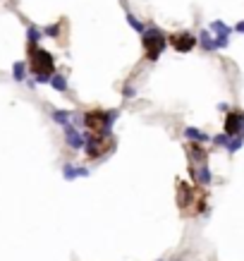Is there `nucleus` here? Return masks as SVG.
<instances>
[{"mask_svg":"<svg viewBox=\"0 0 244 261\" xmlns=\"http://www.w3.org/2000/svg\"><path fill=\"white\" fill-rule=\"evenodd\" d=\"M29 69L34 74L36 84H48L55 74V58L39 46H29Z\"/></svg>","mask_w":244,"mask_h":261,"instance_id":"nucleus-1","label":"nucleus"},{"mask_svg":"<svg viewBox=\"0 0 244 261\" xmlns=\"http://www.w3.org/2000/svg\"><path fill=\"white\" fill-rule=\"evenodd\" d=\"M120 118V110H86L84 115H81V125L86 127V130H91L94 134H103V137H110V132H113V125L115 120Z\"/></svg>","mask_w":244,"mask_h":261,"instance_id":"nucleus-2","label":"nucleus"},{"mask_svg":"<svg viewBox=\"0 0 244 261\" xmlns=\"http://www.w3.org/2000/svg\"><path fill=\"white\" fill-rule=\"evenodd\" d=\"M141 43H144L146 58H149L151 63H156V60L163 55V51L168 48V34H165L161 27L149 24V27H146V31L141 34Z\"/></svg>","mask_w":244,"mask_h":261,"instance_id":"nucleus-3","label":"nucleus"},{"mask_svg":"<svg viewBox=\"0 0 244 261\" xmlns=\"http://www.w3.org/2000/svg\"><path fill=\"white\" fill-rule=\"evenodd\" d=\"M84 139H86L84 153H86L89 161H98V158H103L106 153L113 151V141H110V137L94 134V132H84Z\"/></svg>","mask_w":244,"mask_h":261,"instance_id":"nucleus-4","label":"nucleus"},{"mask_svg":"<svg viewBox=\"0 0 244 261\" xmlns=\"http://www.w3.org/2000/svg\"><path fill=\"white\" fill-rule=\"evenodd\" d=\"M244 132V110L230 108L225 113V134L228 137H242Z\"/></svg>","mask_w":244,"mask_h":261,"instance_id":"nucleus-5","label":"nucleus"},{"mask_svg":"<svg viewBox=\"0 0 244 261\" xmlns=\"http://www.w3.org/2000/svg\"><path fill=\"white\" fill-rule=\"evenodd\" d=\"M168 43L175 48L177 53H189V51H194V46L199 43V39L194 34H189V31H177V34L168 36Z\"/></svg>","mask_w":244,"mask_h":261,"instance_id":"nucleus-6","label":"nucleus"},{"mask_svg":"<svg viewBox=\"0 0 244 261\" xmlns=\"http://www.w3.org/2000/svg\"><path fill=\"white\" fill-rule=\"evenodd\" d=\"M65 132H62V137H65V144H67L72 151H81L84 149V144H86V139H84V132H79L74 125L69 123L62 127Z\"/></svg>","mask_w":244,"mask_h":261,"instance_id":"nucleus-7","label":"nucleus"},{"mask_svg":"<svg viewBox=\"0 0 244 261\" xmlns=\"http://www.w3.org/2000/svg\"><path fill=\"white\" fill-rule=\"evenodd\" d=\"M189 178L199 185V187H208L211 182H213V173H211V168L203 163V165H189Z\"/></svg>","mask_w":244,"mask_h":261,"instance_id":"nucleus-8","label":"nucleus"},{"mask_svg":"<svg viewBox=\"0 0 244 261\" xmlns=\"http://www.w3.org/2000/svg\"><path fill=\"white\" fill-rule=\"evenodd\" d=\"M62 178L67 180V182H72V180H77V178H89V168L65 163V165H62Z\"/></svg>","mask_w":244,"mask_h":261,"instance_id":"nucleus-9","label":"nucleus"},{"mask_svg":"<svg viewBox=\"0 0 244 261\" xmlns=\"http://www.w3.org/2000/svg\"><path fill=\"white\" fill-rule=\"evenodd\" d=\"M184 139L196 141V144H206V141H211V134L199 130V127H184Z\"/></svg>","mask_w":244,"mask_h":261,"instance_id":"nucleus-10","label":"nucleus"},{"mask_svg":"<svg viewBox=\"0 0 244 261\" xmlns=\"http://www.w3.org/2000/svg\"><path fill=\"white\" fill-rule=\"evenodd\" d=\"M196 39H199V46H201L203 51H208V53L218 51V48H216V36H213V31H211V29H203Z\"/></svg>","mask_w":244,"mask_h":261,"instance_id":"nucleus-11","label":"nucleus"},{"mask_svg":"<svg viewBox=\"0 0 244 261\" xmlns=\"http://www.w3.org/2000/svg\"><path fill=\"white\" fill-rule=\"evenodd\" d=\"M12 79L14 82H27L29 79V65L24 60H17L12 65Z\"/></svg>","mask_w":244,"mask_h":261,"instance_id":"nucleus-12","label":"nucleus"},{"mask_svg":"<svg viewBox=\"0 0 244 261\" xmlns=\"http://www.w3.org/2000/svg\"><path fill=\"white\" fill-rule=\"evenodd\" d=\"M51 120L65 127V125H69V123H72V110H62V108H55V110H51Z\"/></svg>","mask_w":244,"mask_h":261,"instance_id":"nucleus-13","label":"nucleus"},{"mask_svg":"<svg viewBox=\"0 0 244 261\" xmlns=\"http://www.w3.org/2000/svg\"><path fill=\"white\" fill-rule=\"evenodd\" d=\"M187 151H189V158H191V161H199V163H206V151L201 149V144L191 141L189 146H187Z\"/></svg>","mask_w":244,"mask_h":261,"instance_id":"nucleus-14","label":"nucleus"},{"mask_svg":"<svg viewBox=\"0 0 244 261\" xmlns=\"http://www.w3.org/2000/svg\"><path fill=\"white\" fill-rule=\"evenodd\" d=\"M48 84L53 86L55 91H60V94H65V91H67V77H65V74H60V72H55Z\"/></svg>","mask_w":244,"mask_h":261,"instance_id":"nucleus-15","label":"nucleus"},{"mask_svg":"<svg viewBox=\"0 0 244 261\" xmlns=\"http://www.w3.org/2000/svg\"><path fill=\"white\" fill-rule=\"evenodd\" d=\"M41 39H43V29L34 27V24H29V27H27V41H29V46H36Z\"/></svg>","mask_w":244,"mask_h":261,"instance_id":"nucleus-16","label":"nucleus"},{"mask_svg":"<svg viewBox=\"0 0 244 261\" xmlns=\"http://www.w3.org/2000/svg\"><path fill=\"white\" fill-rule=\"evenodd\" d=\"M127 24L134 29L136 34H144V31H146V24H144V22H141L136 14H132V12H127Z\"/></svg>","mask_w":244,"mask_h":261,"instance_id":"nucleus-17","label":"nucleus"},{"mask_svg":"<svg viewBox=\"0 0 244 261\" xmlns=\"http://www.w3.org/2000/svg\"><path fill=\"white\" fill-rule=\"evenodd\" d=\"M242 144H244V139H242V137H230V139H228V144H225V151L237 153L240 149H242Z\"/></svg>","mask_w":244,"mask_h":261,"instance_id":"nucleus-18","label":"nucleus"},{"mask_svg":"<svg viewBox=\"0 0 244 261\" xmlns=\"http://www.w3.org/2000/svg\"><path fill=\"white\" fill-rule=\"evenodd\" d=\"M208 29H211L213 34H232V29L228 27L223 19H216V22H211V27H208Z\"/></svg>","mask_w":244,"mask_h":261,"instance_id":"nucleus-19","label":"nucleus"},{"mask_svg":"<svg viewBox=\"0 0 244 261\" xmlns=\"http://www.w3.org/2000/svg\"><path fill=\"white\" fill-rule=\"evenodd\" d=\"M43 36H48V39H58V36H60V22H58V24H48V27H43Z\"/></svg>","mask_w":244,"mask_h":261,"instance_id":"nucleus-20","label":"nucleus"},{"mask_svg":"<svg viewBox=\"0 0 244 261\" xmlns=\"http://www.w3.org/2000/svg\"><path fill=\"white\" fill-rule=\"evenodd\" d=\"M230 46V34H216V48H228Z\"/></svg>","mask_w":244,"mask_h":261,"instance_id":"nucleus-21","label":"nucleus"},{"mask_svg":"<svg viewBox=\"0 0 244 261\" xmlns=\"http://www.w3.org/2000/svg\"><path fill=\"white\" fill-rule=\"evenodd\" d=\"M122 96L124 98H136V86L134 84H129V82L122 84Z\"/></svg>","mask_w":244,"mask_h":261,"instance_id":"nucleus-22","label":"nucleus"},{"mask_svg":"<svg viewBox=\"0 0 244 261\" xmlns=\"http://www.w3.org/2000/svg\"><path fill=\"white\" fill-rule=\"evenodd\" d=\"M228 139H230V137L223 132V134H216V137H211V141H213L216 146H225V144H228Z\"/></svg>","mask_w":244,"mask_h":261,"instance_id":"nucleus-23","label":"nucleus"},{"mask_svg":"<svg viewBox=\"0 0 244 261\" xmlns=\"http://www.w3.org/2000/svg\"><path fill=\"white\" fill-rule=\"evenodd\" d=\"M235 31H237V34H244V19H242V22H237V24H235Z\"/></svg>","mask_w":244,"mask_h":261,"instance_id":"nucleus-24","label":"nucleus"},{"mask_svg":"<svg viewBox=\"0 0 244 261\" xmlns=\"http://www.w3.org/2000/svg\"><path fill=\"white\" fill-rule=\"evenodd\" d=\"M218 110H225V113H228V110H230V106H228V103H218Z\"/></svg>","mask_w":244,"mask_h":261,"instance_id":"nucleus-25","label":"nucleus"}]
</instances>
